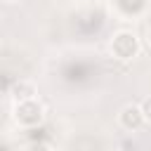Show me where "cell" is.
<instances>
[{"instance_id":"cell-1","label":"cell","mask_w":151,"mask_h":151,"mask_svg":"<svg viewBox=\"0 0 151 151\" xmlns=\"http://www.w3.org/2000/svg\"><path fill=\"white\" fill-rule=\"evenodd\" d=\"M111 54L120 61H130L139 54V40L132 31H118L111 40Z\"/></svg>"},{"instance_id":"cell-2","label":"cell","mask_w":151,"mask_h":151,"mask_svg":"<svg viewBox=\"0 0 151 151\" xmlns=\"http://www.w3.org/2000/svg\"><path fill=\"white\" fill-rule=\"evenodd\" d=\"M42 106L35 101V99H28V101H17L14 106V120L21 125V127H35L42 123Z\"/></svg>"},{"instance_id":"cell-3","label":"cell","mask_w":151,"mask_h":151,"mask_svg":"<svg viewBox=\"0 0 151 151\" xmlns=\"http://www.w3.org/2000/svg\"><path fill=\"white\" fill-rule=\"evenodd\" d=\"M120 125L125 127V130H139L144 123H146V116H144V111H142V106H134V104H130V106H125L123 111H120Z\"/></svg>"},{"instance_id":"cell-4","label":"cell","mask_w":151,"mask_h":151,"mask_svg":"<svg viewBox=\"0 0 151 151\" xmlns=\"http://www.w3.org/2000/svg\"><path fill=\"white\" fill-rule=\"evenodd\" d=\"M35 94L38 92H35L33 83H28V80H17L9 90V97L14 101H28V99H35Z\"/></svg>"},{"instance_id":"cell-5","label":"cell","mask_w":151,"mask_h":151,"mask_svg":"<svg viewBox=\"0 0 151 151\" xmlns=\"http://www.w3.org/2000/svg\"><path fill=\"white\" fill-rule=\"evenodd\" d=\"M26 151H50V146L47 144H42V142H33V144H28V149Z\"/></svg>"},{"instance_id":"cell-6","label":"cell","mask_w":151,"mask_h":151,"mask_svg":"<svg viewBox=\"0 0 151 151\" xmlns=\"http://www.w3.org/2000/svg\"><path fill=\"white\" fill-rule=\"evenodd\" d=\"M142 111H144L146 120H151V97H149V99H144V104H142Z\"/></svg>"},{"instance_id":"cell-7","label":"cell","mask_w":151,"mask_h":151,"mask_svg":"<svg viewBox=\"0 0 151 151\" xmlns=\"http://www.w3.org/2000/svg\"><path fill=\"white\" fill-rule=\"evenodd\" d=\"M146 40H149V47H151V28H149V33H146Z\"/></svg>"},{"instance_id":"cell-8","label":"cell","mask_w":151,"mask_h":151,"mask_svg":"<svg viewBox=\"0 0 151 151\" xmlns=\"http://www.w3.org/2000/svg\"><path fill=\"white\" fill-rule=\"evenodd\" d=\"M5 2H19V0H5Z\"/></svg>"}]
</instances>
